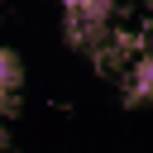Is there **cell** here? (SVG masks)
Wrapping results in <instances>:
<instances>
[{
	"label": "cell",
	"mask_w": 153,
	"mask_h": 153,
	"mask_svg": "<svg viewBox=\"0 0 153 153\" xmlns=\"http://www.w3.org/2000/svg\"><path fill=\"white\" fill-rule=\"evenodd\" d=\"M129 100H134V105L153 100V53H143V57L129 67Z\"/></svg>",
	"instance_id": "cell-2"
},
{
	"label": "cell",
	"mask_w": 153,
	"mask_h": 153,
	"mask_svg": "<svg viewBox=\"0 0 153 153\" xmlns=\"http://www.w3.org/2000/svg\"><path fill=\"white\" fill-rule=\"evenodd\" d=\"M86 5H91V0H62V10H67V14H72V10H86Z\"/></svg>",
	"instance_id": "cell-3"
},
{
	"label": "cell",
	"mask_w": 153,
	"mask_h": 153,
	"mask_svg": "<svg viewBox=\"0 0 153 153\" xmlns=\"http://www.w3.org/2000/svg\"><path fill=\"white\" fill-rule=\"evenodd\" d=\"M19 86H24V62L14 48H0V115L19 110Z\"/></svg>",
	"instance_id": "cell-1"
}]
</instances>
